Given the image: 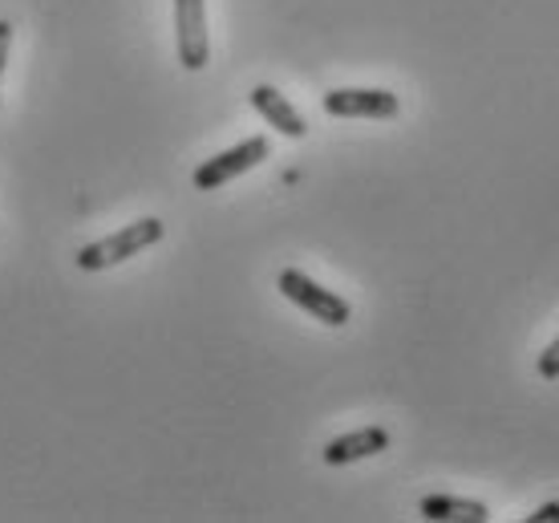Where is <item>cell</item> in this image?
Masks as SVG:
<instances>
[{
  "mask_svg": "<svg viewBox=\"0 0 559 523\" xmlns=\"http://www.w3.org/2000/svg\"><path fill=\"white\" fill-rule=\"evenodd\" d=\"M390 451V430L385 426H365V430H353V435H341L324 447V463L329 467H345V463H357V459H373V454Z\"/></svg>",
  "mask_w": 559,
  "mask_h": 523,
  "instance_id": "cell-6",
  "label": "cell"
},
{
  "mask_svg": "<svg viewBox=\"0 0 559 523\" xmlns=\"http://www.w3.org/2000/svg\"><path fill=\"white\" fill-rule=\"evenodd\" d=\"M539 378H544V382H556L559 378V337L539 354Z\"/></svg>",
  "mask_w": 559,
  "mask_h": 523,
  "instance_id": "cell-9",
  "label": "cell"
},
{
  "mask_svg": "<svg viewBox=\"0 0 559 523\" xmlns=\"http://www.w3.org/2000/svg\"><path fill=\"white\" fill-rule=\"evenodd\" d=\"M276 284H280V293L293 300L296 309L312 312V317L324 321V325H333V329L349 325V317H353L349 300L336 297L333 288H321V284L312 281V276H305L300 269H284Z\"/></svg>",
  "mask_w": 559,
  "mask_h": 523,
  "instance_id": "cell-2",
  "label": "cell"
},
{
  "mask_svg": "<svg viewBox=\"0 0 559 523\" xmlns=\"http://www.w3.org/2000/svg\"><path fill=\"white\" fill-rule=\"evenodd\" d=\"M402 102L390 90H329L324 114L333 118H397Z\"/></svg>",
  "mask_w": 559,
  "mask_h": 523,
  "instance_id": "cell-5",
  "label": "cell"
},
{
  "mask_svg": "<svg viewBox=\"0 0 559 523\" xmlns=\"http://www.w3.org/2000/svg\"><path fill=\"white\" fill-rule=\"evenodd\" d=\"M267 139L264 134H255V139H243L239 146H231V151H224V155L207 158L203 167L195 170V191H215V187L231 183V179H239L243 170L260 167L267 158Z\"/></svg>",
  "mask_w": 559,
  "mask_h": 523,
  "instance_id": "cell-3",
  "label": "cell"
},
{
  "mask_svg": "<svg viewBox=\"0 0 559 523\" xmlns=\"http://www.w3.org/2000/svg\"><path fill=\"white\" fill-rule=\"evenodd\" d=\"M175 37H179L182 70H203L211 57L207 0H175Z\"/></svg>",
  "mask_w": 559,
  "mask_h": 523,
  "instance_id": "cell-4",
  "label": "cell"
},
{
  "mask_svg": "<svg viewBox=\"0 0 559 523\" xmlns=\"http://www.w3.org/2000/svg\"><path fill=\"white\" fill-rule=\"evenodd\" d=\"M9 45H13V25L0 21V78H4V61H9Z\"/></svg>",
  "mask_w": 559,
  "mask_h": 523,
  "instance_id": "cell-10",
  "label": "cell"
},
{
  "mask_svg": "<svg viewBox=\"0 0 559 523\" xmlns=\"http://www.w3.org/2000/svg\"><path fill=\"white\" fill-rule=\"evenodd\" d=\"M158 240H163V219L146 215V219H134V224L118 227V231L106 236V240L85 243L73 260H78V269L82 272H102V269H114V264L130 260V255L146 252V248H154Z\"/></svg>",
  "mask_w": 559,
  "mask_h": 523,
  "instance_id": "cell-1",
  "label": "cell"
},
{
  "mask_svg": "<svg viewBox=\"0 0 559 523\" xmlns=\"http://www.w3.org/2000/svg\"><path fill=\"white\" fill-rule=\"evenodd\" d=\"M532 523H559V503H556V499H551V503H544V508L535 511Z\"/></svg>",
  "mask_w": 559,
  "mask_h": 523,
  "instance_id": "cell-11",
  "label": "cell"
},
{
  "mask_svg": "<svg viewBox=\"0 0 559 523\" xmlns=\"http://www.w3.org/2000/svg\"><path fill=\"white\" fill-rule=\"evenodd\" d=\"M418 511H421V520H438V523H487L490 520L487 503L462 499V496H426Z\"/></svg>",
  "mask_w": 559,
  "mask_h": 523,
  "instance_id": "cell-8",
  "label": "cell"
},
{
  "mask_svg": "<svg viewBox=\"0 0 559 523\" xmlns=\"http://www.w3.org/2000/svg\"><path fill=\"white\" fill-rule=\"evenodd\" d=\"M252 106L260 110V118H264L267 127L280 130L284 139H305V134H308V122L300 118V110H296L293 102L284 98L280 90H272V85H255Z\"/></svg>",
  "mask_w": 559,
  "mask_h": 523,
  "instance_id": "cell-7",
  "label": "cell"
}]
</instances>
